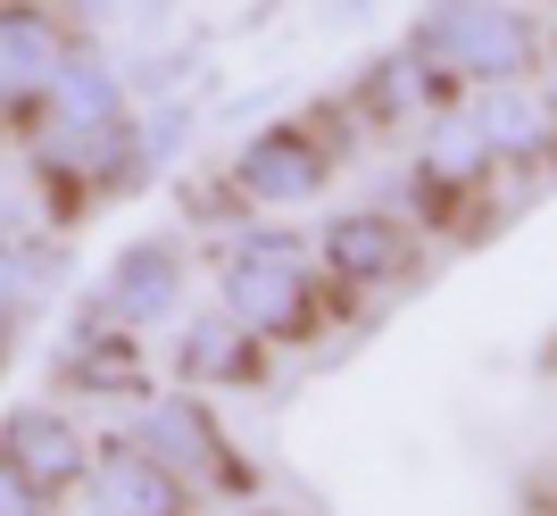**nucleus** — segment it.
<instances>
[{"label": "nucleus", "instance_id": "6", "mask_svg": "<svg viewBox=\"0 0 557 516\" xmlns=\"http://www.w3.org/2000/svg\"><path fill=\"white\" fill-rule=\"evenodd\" d=\"M233 351H250V325H242V317H209V325L191 333L184 325V351H175V376L184 383H242V376H258L250 358H233Z\"/></svg>", "mask_w": 557, "mask_h": 516}, {"label": "nucleus", "instance_id": "7", "mask_svg": "<svg viewBox=\"0 0 557 516\" xmlns=\"http://www.w3.org/2000/svg\"><path fill=\"white\" fill-rule=\"evenodd\" d=\"M292 150H300L292 134L250 142V159H242V192H258V200H292V192H308V175H317V167L292 159Z\"/></svg>", "mask_w": 557, "mask_h": 516}, {"label": "nucleus", "instance_id": "4", "mask_svg": "<svg viewBox=\"0 0 557 516\" xmlns=\"http://www.w3.org/2000/svg\"><path fill=\"white\" fill-rule=\"evenodd\" d=\"M92 508L100 516H191V483H175L150 450L116 442L92 467Z\"/></svg>", "mask_w": 557, "mask_h": 516}, {"label": "nucleus", "instance_id": "3", "mask_svg": "<svg viewBox=\"0 0 557 516\" xmlns=\"http://www.w3.org/2000/svg\"><path fill=\"white\" fill-rule=\"evenodd\" d=\"M134 450H150L175 483H209V475L225 467V442H216L209 408H191V400H141Z\"/></svg>", "mask_w": 557, "mask_h": 516}, {"label": "nucleus", "instance_id": "8", "mask_svg": "<svg viewBox=\"0 0 557 516\" xmlns=\"http://www.w3.org/2000/svg\"><path fill=\"white\" fill-rule=\"evenodd\" d=\"M0 516H50V492H34L9 458H0Z\"/></svg>", "mask_w": 557, "mask_h": 516}, {"label": "nucleus", "instance_id": "5", "mask_svg": "<svg viewBox=\"0 0 557 516\" xmlns=\"http://www.w3.org/2000/svg\"><path fill=\"white\" fill-rule=\"evenodd\" d=\"M59 383H67V392H109V400L141 392L134 325H109V333H92V342H75V358H59Z\"/></svg>", "mask_w": 557, "mask_h": 516}, {"label": "nucleus", "instance_id": "2", "mask_svg": "<svg viewBox=\"0 0 557 516\" xmlns=\"http://www.w3.org/2000/svg\"><path fill=\"white\" fill-rule=\"evenodd\" d=\"M0 458L34 483V492H67V483H84L92 475V450H84V433H75L67 417H50V408H17L9 417V433H0Z\"/></svg>", "mask_w": 557, "mask_h": 516}, {"label": "nucleus", "instance_id": "1", "mask_svg": "<svg viewBox=\"0 0 557 516\" xmlns=\"http://www.w3.org/2000/svg\"><path fill=\"white\" fill-rule=\"evenodd\" d=\"M184 300V250L166 234H141L109 258V283H100V317L109 325H150V317H175Z\"/></svg>", "mask_w": 557, "mask_h": 516}]
</instances>
